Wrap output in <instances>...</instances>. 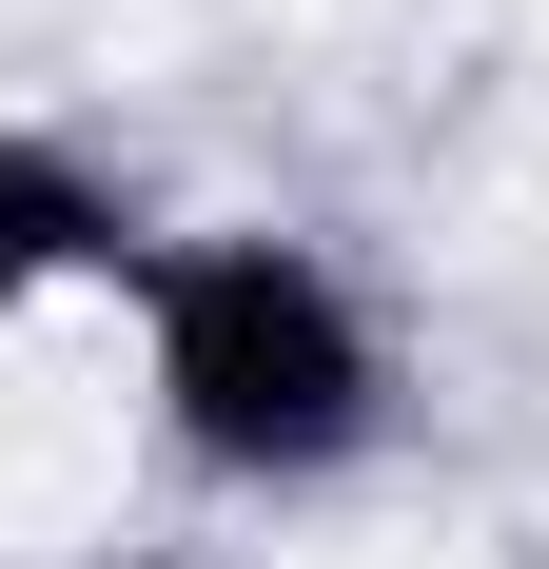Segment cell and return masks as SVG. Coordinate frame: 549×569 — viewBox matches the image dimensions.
<instances>
[{
  "label": "cell",
  "instance_id": "cell-1",
  "mask_svg": "<svg viewBox=\"0 0 549 569\" xmlns=\"http://www.w3.org/2000/svg\"><path fill=\"white\" fill-rule=\"evenodd\" d=\"M118 335H138V432L236 511H333L412 452V335L315 217H177Z\"/></svg>",
  "mask_w": 549,
  "mask_h": 569
},
{
  "label": "cell",
  "instance_id": "cell-2",
  "mask_svg": "<svg viewBox=\"0 0 549 569\" xmlns=\"http://www.w3.org/2000/svg\"><path fill=\"white\" fill-rule=\"evenodd\" d=\"M158 197L79 138V118H20L0 99V315H59V295H138V256H158Z\"/></svg>",
  "mask_w": 549,
  "mask_h": 569
},
{
  "label": "cell",
  "instance_id": "cell-3",
  "mask_svg": "<svg viewBox=\"0 0 549 569\" xmlns=\"http://www.w3.org/2000/svg\"><path fill=\"white\" fill-rule=\"evenodd\" d=\"M79 569H177V550H79Z\"/></svg>",
  "mask_w": 549,
  "mask_h": 569
}]
</instances>
